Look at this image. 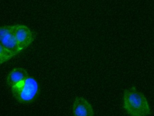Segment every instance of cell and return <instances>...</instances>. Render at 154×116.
<instances>
[{
	"instance_id": "cell-1",
	"label": "cell",
	"mask_w": 154,
	"mask_h": 116,
	"mask_svg": "<svg viewBox=\"0 0 154 116\" xmlns=\"http://www.w3.org/2000/svg\"><path fill=\"white\" fill-rule=\"evenodd\" d=\"M123 107L130 116H149L151 109L146 98L135 87L125 90Z\"/></svg>"
},
{
	"instance_id": "cell-2",
	"label": "cell",
	"mask_w": 154,
	"mask_h": 116,
	"mask_svg": "<svg viewBox=\"0 0 154 116\" xmlns=\"http://www.w3.org/2000/svg\"><path fill=\"white\" fill-rule=\"evenodd\" d=\"M14 99L21 104H29L37 97L39 91L38 83L32 77H29L23 81L11 88Z\"/></svg>"
},
{
	"instance_id": "cell-3",
	"label": "cell",
	"mask_w": 154,
	"mask_h": 116,
	"mask_svg": "<svg viewBox=\"0 0 154 116\" xmlns=\"http://www.w3.org/2000/svg\"><path fill=\"white\" fill-rule=\"evenodd\" d=\"M15 25L0 27V43L15 56L20 53L14 36Z\"/></svg>"
},
{
	"instance_id": "cell-4",
	"label": "cell",
	"mask_w": 154,
	"mask_h": 116,
	"mask_svg": "<svg viewBox=\"0 0 154 116\" xmlns=\"http://www.w3.org/2000/svg\"><path fill=\"white\" fill-rule=\"evenodd\" d=\"M14 36L16 43L20 51L27 49L33 42L34 35L31 30L23 24H16Z\"/></svg>"
},
{
	"instance_id": "cell-5",
	"label": "cell",
	"mask_w": 154,
	"mask_h": 116,
	"mask_svg": "<svg viewBox=\"0 0 154 116\" xmlns=\"http://www.w3.org/2000/svg\"><path fill=\"white\" fill-rule=\"evenodd\" d=\"M75 116H93L94 111L91 105L82 97H77L73 105Z\"/></svg>"
},
{
	"instance_id": "cell-6",
	"label": "cell",
	"mask_w": 154,
	"mask_h": 116,
	"mask_svg": "<svg viewBox=\"0 0 154 116\" xmlns=\"http://www.w3.org/2000/svg\"><path fill=\"white\" fill-rule=\"evenodd\" d=\"M29 74L25 69L16 67L13 69L7 75L6 82L7 85L12 88L29 77Z\"/></svg>"
},
{
	"instance_id": "cell-7",
	"label": "cell",
	"mask_w": 154,
	"mask_h": 116,
	"mask_svg": "<svg viewBox=\"0 0 154 116\" xmlns=\"http://www.w3.org/2000/svg\"><path fill=\"white\" fill-rule=\"evenodd\" d=\"M14 57L12 53L0 43V65L7 62Z\"/></svg>"
}]
</instances>
